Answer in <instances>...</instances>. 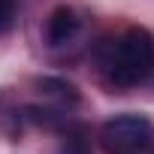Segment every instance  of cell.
<instances>
[{
    "instance_id": "277c9868",
    "label": "cell",
    "mask_w": 154,
    "mask_h": 154,
    "mask_svg": "<svg viewBox=\"0 0 154 154\" xmlns=\"http://www.w3.org/2000/svg\"><path fill=\"white\" fill-rule=\"evenodd\" d=\"M36 85H39V91H42V94H48V97L69 100V103H79V91H75L69 82H63V79H39Z\"/></svg>"
},
{
    "instance_id": "5b68a950",
    "label": "cell",
    "mask_w": 154,
    "mask_h": 154,
    "mask_svg": "<svg viewBox=\"0 0 154 154\" xmlns=\"http://www.w3.org/2000/svg\"><path fill=\"white\" fill-rule=\"evenodd\" d=\"M15 21V0H0V33L9 30Z\"/></svg>"
},
{
    "instance_id": "7a4b0ae2",
    "label": "cell",
    "mask_w": 154,
    "mask_h": 154,
    "mask_svg": "<svg viewBox=\"0 0 154 154\" xmlns=\"http://www.w3.org/2000/svg\"><path fill=\"white\" fill-rule=\"evenodd\" d=\"M100 139L109 154H148L154 148V121L139 112H124L103 124Z\"/></svg>"
},
{
    "instance_id": "8992f818",
    "label": "cell",
    "mask_w": 154,
    "mask_h": 154,
    "mask_svg": "<svg viewBox=\"0 0 154 154\" xmlns=\"http://www.w3.org/2000/svg\"><path fill=\"white\" fill-rule=\"evenodd\" d=\"M60 154H88V148H85V142L79 139V136H66L63 139V151Z\"/></svg>"
},
{
    "instance_id": "6da1fadb",
    "label": "cell",
    "mask_w": 154,
    "mask_h": 154,
    "mask_svg": "<svg viewBox=\"0 0 154 154\" xmlns=\"http://www.w3.org/2000/svg\"><path fill=\"white\" fill-rule=\"evenodd\" d=\"M109 82L118 88H133L154 69V36L145 27H127L115 42H109L103 57Z\"/></svg>"
},
{
    "instance_id": "3957f363",
    "label": "cell",
    "mask_w": 154,
    "mask_h": 154,
    "mask_svg": "<svg viewBox=\"0 0 154 154\" xmlns=\"http://www.w3.org/2000/svg\"><path fill=\"white\" fill-rule=\"evenodd\" d=\"M79 15H75V9L69 6H57L48 21H45V39L51 48H60V45H69L75 39V33H79Z\"/></svg>"
}]
</instances>
